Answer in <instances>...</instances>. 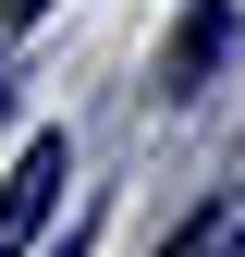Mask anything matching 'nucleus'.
<instances>
[{
  "label": "nucleus",
  "instance_id": "20e7f679",
  "mask_svg": "<svg viewBox=\"0 0 245 257\" xmlns=\"http://www.w3.org/2000/svg\"><path fill=\"white\" fill-rule=\"evenodd\" d=\"M37 13H49V0H13V25H37Z\"/></svg>",
  "mask_w": 245,
  "mask_h": 257
},
{
  "label": "nucleus",
  "instance_id": "7ed1b4c3",
  "mask_svg": "<svg viewBox=\"0 0 245 257\" xmlns=\"http://www.w3.org/2000/svg\"><path fill=\"white\" fill-rule=\"evenodd\" d=\"M160 257H245V196H208V208H184V233Z\"/></svg>",
  "mask_w": 245,
  "mask_h": 257
},
{
  "label": "nucleus",
  "instance_id": "f257e3e1",
  "mask_svg": "<svg viewBox=\"0 0 245 257\" xmlns=\"http://www.w3.org/2000/svg\"><path fill=\"white\" fill-rule=\"evenodd\" d=\"M61 184H74V135H25V147H13V172H0V257H25V245L49 233Z\"/></svg>",
  "mask_w": 245,
  "mask_h": 257
},
{
  "label": "nucleus",
  "instance_id": "f03ea898",
  "mask_svg": "<svg viewBox=\"0 0 245 257\" xmlns=\"http://www.w3.org/2000/svg\"><path fill=\"white\" fill-rule=\"evenodd\" d=\"M221 49H233V0H196V13L172 25V49H160V86H172V98H196V86L221 74Z\"/></svg>",
  "mask_w": 245,
  "mask_h": 257
}]
</instances>
